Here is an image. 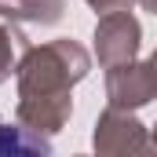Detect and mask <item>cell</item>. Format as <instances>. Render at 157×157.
I'll use <instances>...</instances> for the list:
<instances>
[{"mask_svg": "<svg viewBox=\"0 0 157 157\" xmlns=\"http://www.w3.org/2000/svg\"><path fill=\"white\" fill-rule=\"evenodd\" d=\"M0 157H48V146L22 128L0 124Z\"/></svg>", "mask_w": 157, "mask_h": 157, "instance_id": "cell-1", "label": "cell"}]
</instances>
